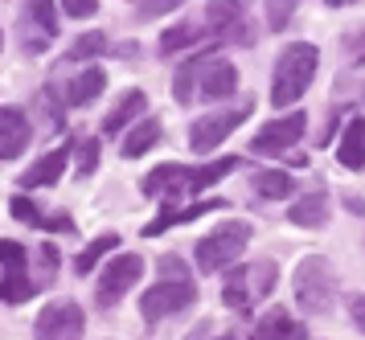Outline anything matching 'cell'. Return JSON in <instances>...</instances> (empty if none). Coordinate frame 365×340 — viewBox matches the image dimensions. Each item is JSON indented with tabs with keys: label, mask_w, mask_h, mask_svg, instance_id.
Wrapping results in <instances>:
<instances>
[{
	"label": "cell",
	"mask_w": 365,
	"mask_h": 340,
	"mask_svg": "<svg viewBox=\"0 0 365 340\" xmlns=\"http://www.w3.org/2000/svg\"><path fill=\"white\" fill-rule=\"evenodd\" d=\"M189 172H193V168H185V164H156L148 177L140 180V189H144V197H173V193H185V185H189Z\"/></svg>",
	"instance_id": "obj_14"
},
{
	"label": "cell",
	"mask_w": 365,
	"mask_h": 340,
	"mask_svg": "<svg viewBox=\"0 0 365 340\" xmlns=\"http://www.w3.org/2000/svg\"><path fill=\"white\" fill-rule=\"evenodd\" d=\"M336 160L345 168H365V119H353L336 144Z\"/></svg>",
	"instance_id": "obj_23"
},
{
	"label": "cell",
	"mask_w": 365,
	"mask_h": 340,
	"mask_svg": "<svg viewBox=\"0 0 365 340\" xmlns=\"http://www.w3.org/2000/svg\"><path fill=\"white\" fill-rule=\"evenodd\" d=\"M234 168H242V156H217V160L193 168V172H189V193H205V189H214L222 177H230Z\"/></svg>",
	"instance_id": "obj_21"
},
{
	"label": "cell",
	"mask_w": 365,
	"mask_h": 340,
	"mask_svg": "<svg viewBox=\"0 0 365 340\" xmlns=\"http://www.w3.org/2000/svg\"><path fill=\"white\" fill-rule=\"evenodd\" d=\"M275 262L271 259H259V262H250L247 267V287H250V304L255 299H267V295L275 292Z\"/></svg>",
	"instance_id": "obj_27"
},
{
	"label": "cell",
	"mask_w": 365,
	"mask_h": 340,
	"mask_svg": "<svg viewBox=\"0 0 365 340\" xmlns=\"http://www.w3.org/2000/svg\"><path fill=\"white\" fill-rule=\"evenodd\" d=\"M41 292L37 287V279L29 275V267H9L4 275H0V299L4 304H25V299H34Z\"/></svg>",
	"instance_id": "obj_20"
},
{
	"label": "cell",
	"mask_w": 365,
	"mask_h": 340,
	"mask_svg": "<svg viewBox=\"0 0 365 340\" xmlns=\"http://www.w3.org/2000/svg\"><path fill=\"white\" fill-rule=\"evenodd\" d=\"M41 230H58V234H74V222H70V213H53L46 217V226Z\"/></svg>",
	"instance_id": "obj_40"
},
{
	"label": "cell",
	"mask_w": 365,
	"mask_h": 340,
	"mask_svg": "<svg viewBox=\"0 0 365 340\" xmlns=\"http://www.w3.org/2000/svg\"><path fill=\"white\" fill-rule=\"evenodd\" d=\"M329 193L324 189H316V193H308V197H299L296 205L287 210V222H296V226H304V230H320V226H329Z\"/></svg>",
	"instance_id": "obj_16"
},
{
	"label": "cell",
	"mask_w": 365,
	"mask_h": 340,
	"mask_svg": "<svg viewBox=\"0 0 365 340\" xmlns=\"http://www.w3.org/2000/svg\"><path fill=\"white\" fill-rule=\"evenodd\" d=\"M103 86H107V74H103V66H86L78 78H70L62 91H66V107H86V103H95L103 95Z\"/></svg>",
	"instance_id": "obj_17"
},
{
	"label": "cell",
	"mask_w": 365,
	"mask_h": 340,
	"mask_svg": "<svg viewBox=\"0 0 365 340\" xmlns=\"http://www.w3.org/2000/svg\"><path fill=\"white\" fill-rule=\"evenodd\" d=\"M304 131H308V115L304 111H287L283 119H271V123L250 140V156H283V148L299 144Z\"/></svg>",
	"instance_id": "obj_7"
},
{
	"label": "cell",
	"mask_w": 365,
	"mask_h": 340,
	"mask_svg": "<svg viewBox=\"0 0 365 340\" xmlns=\"http://www.w3.org/2000/svg\"><path fill=\"white\" fill-rule=\"evenodd\" d=\"M316 70H320V49L312 41H292L283 46V53L275 58V82H271V107H292L304 98V91L312 86Z\"/></svg>",
	"instance_id": "obj_1"
},
{
	"label": "cell",
	"mask_w": 365,
	"mask_h": 340,
	"mask_svg": "<svg viewBox=\"0 0 365 340\" xmlns=\"http://www.w3.org/2000/svg\"><path fill=\"white\" fill-rule=\"evenodd\" d=\"M217 210H230V201H226V197H205V201L189 205V210H165L156 222H148V226L140 230V234H144V238H156V234H165L168 226H177V222H193V217H205V213H217Z\"/></svg>",
	"instance_id": "obj_13"
},
{
	"label": "cell",
	"mask_w": 365,
	"mask_h": 340,
	"mask_svg": "<svg viewBox=\"0 0 365 340\" xmlns=\"http://www.w3.org/2000/svg\"><path fill=\"white\" fill-rule=\"evenodd\" d=\"M99 53H107V37L99 29H91L83 37H74V46L66 49V62H86V58H99Z\"/></svg>",
	"instance_id": "obj_30"
},
{
	"label": "cell",
	"mask_w": 365,
	"mask_h": 340,
	"mask_svg": "<svg viewBox=\"0 0 365 340\" xmlns=\"http://www.w3.org/2000/svg\"><path fill=\"white\" fill-rule=\"evenodd\" d=\"M0 49H4V33H0Z\"/></svg>",
	"instance_id": "obj_43"
},
{
	"label": "cell",
	"mask_w": 365,
	"mask_h": 340,
	"mask_svg": "<svg viewBox=\"0 0 365 340\" xmlns=\"http://www.w3.org/2000/svg\"><path fill=\"white\" fill-rule=\"evenodd\" d=\"M263 13H267V29L279 33V29H287V21L296 16V4H292V0H271Z\"/></svg>",
	"instance_id": "obj_33"
},
{
	"label": "cell",
	"mask_w": 365,
	"mask_h": 340,
	"mask_svg": "<svg viewBox=\"0 0 365 340\" xmlns=\"http://www.w3.org/2000/svg\"><path fill=\"white\" fill-rule=\"evenodd\" d=\"M250 242V222H222L214 234H205L197 242V271L201 275H217V271H230L238 267V254Z\"/></svg>",
	"instance_id": "obj_3"
},
{
	"label": "cell",
	"mask_w": 365,
	"mask_h": 340,
	"mask_svg": "<svg viewBox=\"0 0 365 340\" xmlns=\"http://www.w3.org/2000/svg\"><path fill=\"white\" fill-rule=\"evenodd\" d=\"M250 340H304V324L292 320L287 308H271L255 320V336Z\"/></svg>",
	"instance_id": "obj_15"
},
{
	"label": "cell",
	"mask_w": 365,
	"mask_h": 340,
	"mask_svg": "<svg viewBox=\"0 0 365 340\" xmlns=\"http://www.w3.org/2000/svg\"><path fill=\"white\" fill-rule=\"evenodd\" d=\"M177 4L173 0H156V4H135V16L140 21H148V16H165V13H173Z\"/></svg>",
	"instance_id": "obj_38"
},
{
	"label": "cell",
	"mask_w": 365,
	"mask_h": 340,
	"mask_svg": "<svg viewBox=\"0 0 365 340\" xmlns=\"http://www.w3.org/2000/svg\"><path fill=\"white\" fill-rule=\"evenodd\" d=\"M238 91V70L230 58H217V53H201V70H197V98L217 103V98H230Z\"/></svg>",
	"instance_id": "obj_9"
},
{
	"label": "cell",
	"mask_w": 365,
	"mask_h": 340,
	"mask_svg": "<svg viewBox=\"0 0 365 340\" xmlns=\"http://www.w3.org/2000/svg\"><path fill=\"white\" fill-rule=\"evenodd\" d=\"M345 210L349 213H365V201L361 197H345Z\"/></svg>",
	"instance_id": "obj_41"
},
{
	"label": "cell",
	"mask_w": 365,
	"mask_h": 340,
	"mask_svg": "<svg viewBox=\"0 0 365 340\" xmlns=\"http://www.w3.org/2000/svg\"><path fill=\"white\" fill-rule=\"evenodd\" d=\"M156 144H160V119H144V123H135V128L123 135V156L135 160V156L152 152Z\"/></svg>",
	"instance_id": "obj_24"
},
{
	"label": "cell",
	"mask_w": 365,
	"mask_h": 340,
	"mask_svg": "<svg viewBox=\"0 0 365 340\" xmlns=\"http://www.w3.org/2000/svg\"><path fill=\"white\" fill-rule=\"evenodd\" d=\"M197 37H201V25H193V21H185V25H168V29L160 33V41H156V53H160V58H173V53L189 49Z\"/></svg>",
	"instance_id": "obj_25"
},
{
	"label": "cell",
	"mask_w": 365,
	"mask_h": 340,
	"mask_svg": "<svg viewBox=\"0 0 365 340\" xmlns=\"http://www.w3.org/2000/svg\"><path fill=\"white\" fill-rule=\"evenodd\" d=\"M29 144H34V128H29L25 111L0 107V160H17Z\"/></svg>",
	"instance_id": "obj_10"
},
{
	"label": "cell",
	"mask_w": 365,
	"mask_h": 340,
	"mask_svg": "<svg viewBox=\"0 0 365 340\" xmlns=\"http://www.w3.org/2000/svg\"><path fill=\"white\" fill-rule=\"evenodd\" d=\"M144 107H148V95H144V91H123V98H119L115 107L107 111V119H103V135H119L132 119L144 115Z\"/></svg>",
	"instance_id": "obj_18"
},
{
	"label": "cell",
	"mask_w": 365,
	"mask_h": 340,
	"mask_svg": "<svg viewBox=\"0 0 365 340\" xmlns=\"http://www.w3.org/2000/svg\"><path fill=\"white\" fill-rule=\"evenodd\" d=\"M66 160H70V148H53V152H46L37 164H29V168L21 172L17 189H41V185H58V177L66 172Z\"/></svg>",
	"instance_id": "obj_12"
},
{
	"label": "cell",
	"mask_w": 365,
	"mask_h": 340,
	"mask_svg": "<svg viewBox=\"0 0 365 340\" xmlns=\"http://www.w3.org/2000/svg\"><path fill=\"white\" fill-rule=\"evenodd\" d=\"M217 340H238V336H217Z\"/></svg>",
	"instance_id": "obj_42"
},
{
	"label": "cell",
	"mask_w": 365,
	"mask_h": 340,
	"mask_svg": "<svg viewBox=\"0 0 365 340\" xmlns=\"http://www.w3.org/2000/svg\"><path fill=\"white\" fill-rule=\"evenodd\" d=\"M21 29H37L46 41H53L58 37V9L50 0H29L21 9Z\"/></svg>",
	"instance_id": "obj_22"
},
{
	"label": "cell",
	"mask_w": 365,
	"mask_h": 340,
	"mask_svg": "<svg viewBox=\"0 0 365 340\" xmlns=\"http://www.w3.org/2000/svg\"><path fill=\"white\" fill-rule=\"evenodd\" d=\"M160 275L173 279V283H189V267H185L177 254H165V259H160Z\"/></svg>",
	"instance_id": "obj_36"
},
{
	"label": "cell",
	"mask_w": 365,
	"mask_h": 340,
	"mask_svg": "<svg viewBox=\"0 0 365 340\" xmlns=\"http://www.w3.org/2000/svg\"><path fill=\"white\" fill-rule=\"evenodd\" d=\"M144 275V259L140 254H115L107 262V271L99 275V287H95V304L99 308H115L123 295L132 292Z\"/></svg>",
	"instance_id": "obj_5"
},
{
	"label": "cell",
	"mask_w": 365,
	"mask_h": 340,
	"mask_svg": "<svg viewBox=\"0 0 365 340\" xmlns=\"http://www.w3.org/2000/svg\"><path fill=\"white\" fill-rule=\"evenodd\" d=\"M83 332H86V316L70 299L46 304L34 324V340H83Z\"/></svg>",
	"instance_id": "obj_6"
},
{
	"label": "cell",
	"mask_w": 365,
	"mask_h": 340,
	"mask_svg": "<svg viewBox=\"0 0 365 340\" xmlns=\"http://www.w3.org/2000/svg\"><path fill=\"white\" fill-rule=\"evenodd\" d=\"M9 213H13L17 222H25V226H37V230L46 226V213L37 210V205H34V201H29L25 193H17L13 201H9Z\"/></svg>",
	"instance_id": "obj_32"
},
{
	"label": "cell",
	"mask_w": 365,
	"mask_h": 340,
	"mask_svg": "<svg viewBox=\"0 0 365 340\" xmlns=\"http://www.w3.org/2000/svg\"><path fill=\"white\" fill-rule=\"evenodd\" d=\"M0 267L9 271V267H29V250L21 242H9V238H0Z\"/></svg>",
	"instance_id": "obj_34"
},
{
	"label": "cell",
	"mask_w": 365,
	"mask_h": 340,
	"mask_svg": "<svg viewBox=\"0 0 365 340\" xmlns=\"http://www.w3.org/2000/svg\"><path fill=\"white\" fill-rule=\"evenodd\" d=\"M197 304V287H193V279L189 283H173V279H160L156 287H148V292L140 295V316L148 320V324H156V320H165V316H173V311H185Z\"/></svg>",
	"instance_id": "obj_4"
},
{
	"label": "cell",
	"mask_w": 365,
	"mask_h": 340,
	"mask_svg": "<svg viewBox=\"0 0 365 340\" xmlns=\"http://www.w3.org/2000/svg\"><path fill=\"white\" fill-rule=\"evenodd\" d=\"M111 250H119V234H99V238H95V242L74 259V271H78V275H91V271L99 267V259H103V254H111Z\"/></svg>",
	"instance_id": "obj_29"
},
{
	"label": "cell",
	"mask_w": 365,
	"mask_h": 340,
	"mask_svg": "<svg viewBox=\"0 0 365 340\" xmlns=\"http://www.w3.org/2000/svg\"><path fill=\"white\" fill-rule=\"evenodd\" d=\"M210 29L217 41H234V46H250L255 37L247 29V9L242 4H210Z\"/></svg>",
	"instance_id": "obj_11"
},
{
	"label": "cell",
	"mask_w": 365,
	"mask_h": 340,
	"mask_svg": "<svg viewBox=\"0 0 365 340\" xmlns=\"http://www.w3.org/2000/svg\"><path fill=\"white\" fill-rule=\"evenodd\" d=\"M62 13H66V16H78V21H86V16L99 13V0H66V4H62Z\"/></svg>",
	"instance_id": "obj_37"
},
{
	"label": "cell",
	"mask_w": 365,
	"mask_h": 340,
	"mask_svg": "<svg viewBox=\"0 0 365 340\" xmlns=\"http://www.w3.org/2000/svg\"><path fill=\"white\" fill-rule=\"evenodd\" d=\"M341 46H345L349 62H365V29H353L341 37Z\"/></svg>",
	"instance_id": "obj_35"
},
{
	"label": "cell",
	"mask_w": 365,
	"mask_h": 340,
	"mask_svg": "<svg viewBox=\"0 0 365 340\" xmlns=\"http://www.w3.org/2000/svg\"><path fill=\"white\" fill-rule=\"evenodd\" d=\"M250 189L267 201H283V197L296 193V177L283 168H259V172H250Z\"/></svg>",
	"instance_id": "obj_19"
},
{
	"label": "cell",
	"mask_w": 365,
	"mask_h": 340,
	"mask_svg": "<svg viewBox=\"0 0 365 340\" xmlns=\"http://www.w3.org/2000/svg\"><path fill=\"white\" fill-rule=\"evenodd\" d=\"M349 316H353V324L365 332V295H349Z\"/></svg>",
	"instance_id": "obj_39"
},
{
	"label": "cell",
	"mask_w": 365,
	"mask_h": 340,
	"mask_svg": "<svg viewBox=\"0 0 365 340\" xmlns=\"http://www.w3.org/2000/svg\"><path fill=\"white\" fill-rule=\"evenodd\" d=\"M250 119V107H238V111H217V115H201L189 123V148L193 152H214L226 135L238 131V123Z\"/></svg>",
	"instance_id": "obj_8"
},
{
	"label": "cell",
	"mask_w": 365,
	"mask_h": 340,
	"mask_svg": "<svg viewBox=\"0 0 365 340\" xmlns=\"http://www.w3.org/2000/svg\"><path fill=\"white\" fill-rule=\"evenodd\" d=\"M197 70H201V53H193V58H185V66L173 74V98H177L181 107L197 103Z\"/></svg>",
	"instance_id": "obj_26"
},
{
	"label": "cell",
	"mask_w": 365,
	"mask_h": 340,
	"mask_svg": "<svg viewBox=\"0 0 365 340\" xmlns=\"http://www.w3.org/2000/svg\"><path fill=\"white\" fill-rule=\"evenodd\" d=\"M74 160H78V177H91L95 168H99V135H83L78 144H74Z\"/></svg>",
	"instance_id": "obj_31"
},
{
	"label": "cell",
	"mask_w": 365,
	"mask_h": 340,
	"mask_svg": "<svg viewBox=\"0 0 365 340\" xmlns=\"http://www.w3.org/2000/svg\"><path fill=\"white\" fill-rule=\"evenodd\" d=\"M222 304L234 311L250 308V287H247V267H230L226 271V287H222Z\"/></svg>",
	"instance_id": "obj_28"
},
{
	"label": "cell",
	"mask_w": 365,
	"mask_h": 340,
	"mask_svg": "<svg viewBox=\"0 0 365 340\" xmlns=\"http://www.w3.org/2000/svg\"><path fill=\"white\" fill-rule=\"evenodd\" d=\"M292 287H296V304L304 316H329L336 304V275H332L329 259H320V254H308L299 262Z\"/></svg>",
	"instance_id": "obj_2"
}]
</instances>
